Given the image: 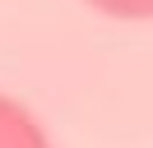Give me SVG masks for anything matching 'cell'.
<instances>
[{
    "instance_id": "1",
    "label": "cell",
    "mask_w": 153,
    "mask_h": 148,
    "mask_svg": "<svg viewBox=\"0 0 153 148\" xmlns=\"http://www.w3.org/2000/svg\"><path fill=\"white\" fill-rule=\"evenodd\" d=\"M0 148H51L42 120L10 92H0Z\"/></svg>"
},
{
    "instance_id": "2",
    "label": "cell",
    "mask_w": 153,
    "mask_h": 148,
    "mask_svg": "<svg viewBox=\"0 0 153 148\" xmlns=\"http://www.w3.org/2000/svg\"><path fill=\"white\" fill-rule=\"evenodd\" d=\"M84 5L107 18H121V23H149L153 18V0H84Z\"/></svg>"
}]
</instances>
